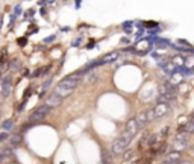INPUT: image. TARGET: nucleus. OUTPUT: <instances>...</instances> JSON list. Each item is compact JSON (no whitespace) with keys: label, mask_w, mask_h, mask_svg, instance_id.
<instances>
[{"label":"nucleus","mask_w":194,"mask_h":164,"mask_svg":"<svg viewBox=\"0 0 194 164\" xmlns=\"http://www.w3.org/2000/svg\"><path fill=\"white\" fill-rule=\"evenodd\" d=\"M129 143H130V140H127V138H123L122 135L112 143V152L115 153V155H122L124 153L126 150H127V147H129Z\"/></svg>","instance_id":"f257e3e1"},{"label":"nucleus","mask_w":194,"mask_h":164,"mask_svg":"<svg viewBox=\"0 0 194 164\" xmlns=\"http://www.w3.org/2000/svg\"><path fill=\"white\" fill-rule=\"evenodd\" d=\"M49 111L50 108H47L46 105H43V107H38V108L29 116V120H32V122H36V120H43L47 114H49Z\"/></svg>","instance_id":"f03ea898"},{"label":"nucleus","mask_w":194,"mask_h":164,"mask_svg":"<svg viewBox=\"0 0 194 164\" xmlns=\"http://www.w3.org/2000/svg\"><path fill=\"white\" fill-rule=\"evenodd\" d=\"M61 103H62V97H59L58 94H55V93H53V94H50V96H49V97L46 99V103H44V105H46L47 108L52 109V108H56V107H59Z\"/></svg>","instance_id":"7ed1b4c3"},{"label":"nucleus","mask_w":194,"mask_h":164,"mask_svg":"<svg viewBox=\"0 0 194 164\" xmlns=\"http://www.w3.org/2000/svg\"><path fill=\"white\" fill-rule=\"evenodd\" d=\"M11 90H12V84H11V78L9 76H6V78H3V81H2V97H8L9 94H11Z\"/></svg>","instance_id":"20e7f679"},{"label":"nucleus","mask_w":194,"mask_h":164,"mask_svg":"<svg viewBox=\"0 0 194 164\" xmlns=\"http://www.w3.org/2000/svg\"><path fill=\"white\" fill-rule=\"evenodd\" d=\"M138 125H137V120H135V117H132V119H129L127 120V123H126V132L129 134V135H135L137 132H138Z\"/></svg>","instance_id":"39448f33"},{"label":"nucleus","mask_w":194,"mask_h":164,"mask_svg":"<svg viewBox=\"0 0 194 164\" xmlns=\"http://www.w3.org/2000/svg\"><path fill=\"white\" fill-rule=\"evenodd\" d=\"M168 103H156V107L153 108V112H155V117L159 119V117H162V116H165L167 112H168Z\"/></svg>","instance_id":"423d86ee"},{"label":"nucleus","mask_w":194,"mask_h":164,"mask_svg":"<svg viewBox=\"0 0 194 164\" xmlns=\"http://www.w3.org/2000/svg\"><path fill=\"white\" fill-rule=\"evenodd\" d=\"M55 94H58L59 97H67V96H70L71 93H73V88H68V87H64V85H56L55 87V91H53Z\"/></svg>","instance_id":"0eeeda50"},{"label":"nucleus","mask_w":194,"mask_h":164,"mask_svg":"<svg viewBox=\"0 0 194 164\" xmlns=\"http://www.w3.org/2000/svg\"><path fill=\"white\" fill-rule=\"evenodd\" d=\"M180 158H182V153H180V152L171 150V152H168V153H167L165 161H168V163H171V164H176V163L180 161Z\"/></svg>","instance_id":"6e6552de"},{"label":"nucleus","mask_w":194,"mask_h":164,"mask_svg":"<svg viewBox=\"0 0 194 164\" xmlns=\"http://www.w3.org/2000/svg\"><path fill=\"white\" fill-rule=\"evenodd\" d=\"M182 81H184L182 73H180V72H175L173 74H170V81H168V84H170V85H173V87H176L177 84H182Z\"/></svg>","instance_id":"1a4fd4ad"},{"label":"nucleus","mask_w":194,"mask_h":164,"mask_svg":"<svg viewBox=\"0 0 194 164\" xmlns=\"http://www.w3.org/2000/svg\"><path fill=\"white\" fill-rule=\"evenodd\" d=\"M135 49H137L138 53H146V52H149V49H150V41L142 40V41H140V43H137Z\"/></svg>","instance_id":"9d476101"},{"label":"nucleus","mask_w":194,"mask_h":164,"mask_svg":"<svg viewBox=\"0 0 194 164\" xmlns=\"http://www.w3.org/2000/svg\"><path fill=\"white\" fill-rule=\"evenodd\" d=\"M171 149L176 150V152L185 150V149H188V141H184V140H175L173 145H171Z\"/></svg>","instance_id":"9b49d317"},{"label":"nucleus","mask_w":194,"mask_h":164,"mask_svg":"<svg viewBox=\"0 0 194 164\" xmlns=\"http://www.w3.org/2000/svg\"><path fill=\"white\" fill-rule=\"evenodd\" d=\"M97 79V72L96 70H89V72L84 73V78H82V82L89 84V82H94Z\"/></svg>","instance_id":"f8f14e48"},{"label":"nucleus","mask_w":194,"mask_h":164,"mask_svg":"<svg viewBox=\"0 0 194 164\" xmlns=\"http://www.w3.org/2000/svg\"><path fill=\"white\" fill-rule=\"evenodd\" d=\"M118 52L115 50V52H111V53L105 55L103 58H102V61H100V64H108V62H114L115 59H118Z\"/></svg>","instance_id":"ddd939ff"},{"label":"nucleus","mask_w":194,"mask_h":164,"mask_svg":"<svg viewBox=\"0 0 194 164\" xmlns=\"http://www.w3.org/2000/svg\"><path fill=\"white\" fill-rule=\"evenodd\" d=\"M135 120H137V125H138V128H140V129L146 126V123H147V117H146V111H141V112H138V116L135 117Z\"/></svg>","instance_id":"4468645a"},{"label":"nucleus","mask_w":194,"mask_h":164,"mask_svg":"<svg viewBox=\"0 0 194 164\" xmlns=\"http://www.w3.org/2000/svg\"><path fill=\"white\" fill-rule=\"evenodd\" d=\"M21 143V135L20 134H14V135H9V146L11 147H15Z\"/></svg>","instance_id":"2eb2a0df"},{"label":"nucleus","mask_w":194,"mask_h":164,"mask_svg":"<svg viewBox=\"0 0 194 164\" xmlns=\"http://www.w3.org/2000/svg\"><path fill=\"white\" fill-rule=\"evenodd\" d=\"M180 132H187V134H194V123L193 122H188V123H185L184 126L179 129Z\"/></svg>","instance_id":"dca6fc26"},{"label":"nucleus","mask_w":194,"mask_h":164,"mask_svg":"<svg viewBox=\"0 0 194 164\" xmlns=\"http://www.w3.org/2000/svg\"><path fill=\"white\" fill-rule=\"evenodd\" d=\"M171 64H173L175 67H180V65H184V64H185V58H184V56H180V55H176V56L171 59Z\"/></svg>","instance_id":"f3484780"},{"label":"nucleus","mask_w":194,"mask_h":164,"mask_svg":"<svg viewBox=\"0 0 194 164\" xmlns=\"http://www.w3.org/2000/svg\"><path fill=\"white\" fill-rule=\"evenodd\" d=\"M14 126H15V125H14L12 120H5V122L2 123V129H3L5 132H11V131L14 129Z\"/></svg>","instance_id":"a211bd4d"},{"label":"nucleus","mask_w":194,"mask_h":164,"mask_svg":"<svg viewBox=\"0 0 194 164\" xmlns=\"http://www.w3.org/2000/svg\"><path fill=\"white\" fill-rule=\"evenodd\" d=\"M18 69H20V61H18V59H12V61L9 62V70H11V72H17Z\"/></svg>","instance_id":"6ab92c4d"},{"label":"nucleus","mask_w":194,"mask_h":164,"mask_svg":"<svg viewBox=\"0 0 194 164\" xmlns=\"http://www.w3.org/2000/svg\"><path fill=\"white\" fill-rule=\"evenodd\" d=\"M184 67H185L187 70L194 69V58H193V56H190V58H185V64H184Z\"/></svg>","instance_id":"aec40b11"},{"label":"nucleus","mask_w":194,"mask_h":164,"mask_svg":"<svg viewBox=\"0 0 194 164\" xmlns=\"http://www.w3.org/2000/svg\"><path fill=\"white\" fill-rule=\"evenodd\" d=\"M188 138H190V134H187V132H177L176 134V138L175 140H184V141H188Z\"/></svg>","instance_id":"412c9836"},{"label":"nucleus","mask_w":194,"mask_h":164,"mask_svg":"<svg viewBox=\"0 0 194 164\" xmlns=\"http://www.w3.org/2000/svg\"><path fill=\"white\" fill-rule=\"evenodd\" d=\"M156 46H158V47H170L171 44H170V41H167V40L158 38V40H156Z\"/></svg>","instance_id":"4be33fe9"},{"label":"nucleus","mask_w":194,"mask_h":164,"mask_svg":"<svg viewBox=\"0 0 194 164\" xmlns=\"http://www.w3.org/2000/svg\"><path fill=\"white\" fill-rule=\"evenodd\" d=\"M146 117H147V122H152V120L156 119V117H155V112H153V108L146 111Z\"/></svg>","instance_id":"5701e85b"},{"label":"nucleus","mask_w":194,"mask_h":164,"mask_svg":"<svg viewBox=\"0 0 194 164\" xmlns=\"http://www.w3.org/2000/svg\"><path fill=\"white\" fill-rule=\"evenodd\" d=\"M175 69H176V67H175V65H173L171 62H168V64H167V65L164 67V70H165L167 73H170V74H173V73H175Z\"/></svg>","instance_id":"b1692460"},{"label":"nucleus","mask_w":194,"mask_h":164,"mask_svg":"<svg viewBox=\"0 0 194 164\" xmlns=\"http://www.w3.org/2000/svg\"><path fill=\"white\" fill-rule=\"evenodd\" d=\"M132 155H134V152L132 150H126L123 153V160H130L132 158Z\"/></svg>","instance_id":"393cba45"},{"label":"nucleus","mask_w":194,"mask_h":164,"mask_svg":"<svg viewBox=\"0 0 194 164\" xmlns=\"http://www.w3.org/2000/svg\"><path fill=\"white\" fill-rule=\"evenodd\" d=\"M8 138H9V132H5V131H3V132L0 134V141H5V140H8Z\"/></svg>","instance_id":"a878e982"},{"label":"nucleus","mask_w":194,"mask_h":164,"mask_svg":"<svg viewBox=\"0 0 194 164\" xmlns=\"http://www.w3.org/2000/svg\"><path fill=\"white\" fill-rule=\"evenodd\" d=\"M20 14H21V6L17 5V6L14 8V17H15V15H20Z\"/></svg>","instance_id":"bb28decb"},{"label":"nucleus","mask_w":194,"mask_h":164,"mask_svg":"<svg viewBox=\"0 0 194 164\" xmlns=\"http://www.w3.org/2000/svg\"><path fill=\"white\" fill-rule=\"evenodd\" d=\"M144 26H146V27H155V26H156V21H146Z\"/></svg>","instance_id":"cd10ccee"},{"label":"nucleus","mask_w":194,"mask_h":164,"mask_svg":"<svg viewBox=\"0 0 194 164\" xmlns=\"http://www.w3.org/2000/svg\"><path fill=\"white\" fill-rule=\"evenodd\" d=\"M50 82H52V79H49V81H46V82H44V85H43V91L47 90V87L50 85Z\"/></svg>","instance_id":"c85d7f7f"},{"label":"nucleus","mask_w":194,"mask_h":164,"mask_svg":"<svg viewBox=\"0 0 194 164\" xmlns=\"http://www.w3.org/2000/svg\"><path fill=\"white\" fill-rule=\"evenodd\" d=\"M130 24H132V21H126V23L123 24V27H124V29H129V27H130Z\"/></svg>","instance_id":"c756f323"},{"label":"nucleus","mask_w":194,"mask_h":164,"mask_svg":"<svg viewBox=\"0 0 194 164\" xmlns=\"http://www.w3.org/2000/svg\"><path fill=\"white\" fill-rule=\"evenodd\" d=\"M167 131H168V128H164V129H162V134H161V135H162V137H165V135H167Z\"/></svg>","instance_id":"7c9ffc66"},{"label":"nucleus","mask_w":194,"mask_h":164,"mask_svg":"<svg viewBox=\"0 0 194 164\" xmlns=\"http://www.w3.org/2000/svg\"><path fill=\"white\" fill-rule=\"evenodd\" d=\"M18 43H20L21 46H24V44H26V40H24V38H21V40H18Z\"/></svg>","instance_id":"2f4dec72"},{"label":"nucleus","mask_w":194,"mask_h":164,"mask_svg":"<svg viewBox=\"0 0 194 164\" xmlns=\"http://www.w3.org/2000/svg\"><path fill=\"white\" fill-rule=\"evenodd\" d=\"M53 40H55V36H49V38H46L44 41H46V43H49V41H53Z\"/></svg>","instance_id":"473e14b6"},{"label":"nucleus","mask_w":194,"mask_h":164,"mask_svg":"<svg viewBox=\"0 0 194 164\" xmlns=\"http://www.w3.org/2000/svg\"><path fill=\"white\" fill-rule=\"evenodd\" d=\"M176 164H191L190 161H179V163H176Z\"/></svg>","instance_id":"72a5a7b5"},{"label":"nucleus","mask_w":194,"mask_h":164,"mask_svg":"<svg viewBox=\"0 0 194 164\" xmlns=\"http://www.w3.org/2000/svg\"><path fill=\"white\" fill-rule=\"evenodd\" d=\"M190 152H191V155H194V147H191V149H190Z\"/></svg>","instance_id":"f704fd0d"},{"label":"nucleus","mask_w":194,"mask_h":164,"mask_svg":"<svg viewBox=\"0 0 194 164\" xmlns=\"http://www.w3.org/2000/svg\"><path fill=\"white\" fill-rule=\"evenodd\" d=\"M102 164H109V161H103V163H102Z\"/></svg>","instance_id":"c9c22d12"},{"label":"nucleus","mask_w":194,"mask_h":164,"mask_svg":"<svg viewBox=\"0 0 194 164\" xmlns=\"http://www.w3.org/2000/svg\"><path fill=\"white\" fill-rule=\"evenodd\" d=\"M193 117H194V114H193Z\"/></svg>","instance_id":"e433bc0d"}]
</instances>
